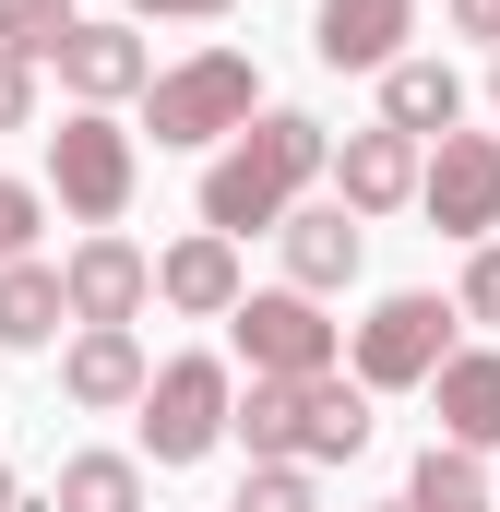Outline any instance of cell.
Listing matches in <instances>:
<instances>
[{"instance_id": "obj_1", "label": "cell", "mask_w": 500, "mask_h": 512, "mask_svg": "<svg viewBox=\"0 0 500 512\" xmlns=\"http://www.w3.org/2000/svg\"><path fill=\"white\" fill-rule=\"evenodd\" d=\"M322 155H334V131L298 120V108H262V120H239V143L203 167V227L215 239H250V227H274L310 179H322Z\"/></svg>"}, {"instance_id": "obj_2", "label": "cell", "mask_w": 500, "mask_h": 512, "mask_svg": "<svg viewBox=\"0 0 500 512\" xmlns=\"http://www.w3.org/2000/svg\"><path fill=\"white\" fill-rule=\"evenodd\" d=\"M239 120H262V72H250L239 48H191L179 72L143 84V131L155 143H227Z\"/></svg>"}, {"instance_id": "obj_3", "label": "cell", "mask_w": 500, "mask_h": 512, "mask_svg": "<svg viewBox=\"0 0 500 512\" xmlns=\"http://www.w3.org/2000/svg\"><path fill=\"white\" fill-rule=\"evenodd\" d=\"M131 179H143V155H131V131L108 120V108H72V120L48 131V191H60V215L120 227V215H131Z\"/></svg>"}, {"instance_id": "obj_4", "label": "cell", "mask_w": 500, "mask_h": 512, "mask_svg": "<svg viewBox=\"0 0 500 512\" xmlns=\"http://www.w3.org/2000/svg\"><path fill=\"white\" fill-rule=\"evenodd\" d=\"M227 358H167L143 382V465H203L227 441Z\"/></svg>"}, {"instance_id": "obj_5", "label": "cell", "mask_w": 500, "mask_h": 512, "mask_svg": "<svg viewBox=\"0 0 500 512\" xmlns=\"http://www.w3.org/2000/svg\"><path fill=\"white\" fill-rule=\"evenodd\" d=\"M453 298H429V286H405V298H381L370 322H358V393H417L441 358H453Z\"/></svg>"}, {"instance_id": "obj_6", "label": "cell", "mask_w": 500, "mask_h": 512, "mask_svg": "<svg viewBox=\"0 0 500 512\" xmlns=\"http://www.w3.org/2000/svg\"><path fill=\"white\" fill-rule=\"evenodd\" d=\"M227 334H239L250 382H322V370H334V322H322V298H298V286H250L239 310H227Z\"/></svg>"}, {"instance_id": "obj_7", "label": "cell", "mask_w": 500, "mask_h": 512, "mask_svg": "<svg viewBox=\"0 0 500 512\" xmlns=\"http://www.w3.org/2000/svg\"><path fill=\"white\" fill-rule=\"evenodd\" d=\"M417 203L441 239H489L500 227V131H441L417 155Z\"/></svg>"}, {"instance_id": "obj_8", "label": "cell", "mask_w": 500, "mask_h": 512, "mask_svg": "<svg viewBox=\"0 0 500 512\" xmlns=\"http://www.w3.org/2000/svg\"><path fill=\"white\" fill-rule=\"evenodd\" d=\"M143 382H155V358H143V334H131V322H72V346H60V393H72L84 417L143 405Z\"/></svg>"}, {"instance_id": "obj_9", "label": "cell", "mask_w": 500, "mask_h": 512, "mask_svg": "<svg viewBox=\"0 0 500 512\" xmlns=\"http://www.w3.org/2000/svg\"><path fill=\"white\" fill-rule=\"evenodd\" d=\"M417 155H429V143H405V131H346V143H334V155H322V167H334V203H346V215H358V227H370V215H405V203H417Z\"/></svg>"}, {"instance_id": "obj_10", "label": "cell", "mask_w": 500, "mask_h": 512, "mask_svg": "<svg viewBox=\"0 0 500 512\" xmlns=\"http://www.w3.org/2000/svg\"><path fill=\"white\" fill-rule=\"evenodd\" d=\"M143 298H155V251H131L120 227H96L84 251L60 262V310L72 322H131Z\"/></svg>"}, {"instance_id": "obj_11", "label": "cell", "mask_w": 500, "mask_h": 512, "mask_svg": "<svg viewBox=\"0 0 500 512\" xmlns=\"http://www.w3.org/2000/svg\"><path fill=\"white\" fill-rule=\"evenodd\" d=\"M48 72H60V84H72L84 108H120V96H143V84H155V60H143V36H131V24H84V12L60 24V48H48Z\"/></svg>"}, {"instance_id": "obj_12", "label": "cell", "mask_w": 500, "mask_h": 512, "mask_svg": "<svg viewBox=\"0 0 500 512\" xmlns=\"http://www.w3.org/2000/svg\"><path fill=\"white\" fill-rule=\"evenodd\" d=\"M405 36H417V0H322V12H310L322 72H393Z\"/></svg>"}, {"instance_id": "obj_13", "label": "cell", "mask_w": 500, "mask_h": 512, "mask_svg": "<svg viewBox=\"0 0 500 512\" xmlns=\"http://www.w3.org/2000/svg\"><path fill=\"white\" fill-rule=\"evenodd\" d=\"M155 298H167V310H191V322H227V310L250 298V274H239V239H215V227L167 239V251H155Z\"/></svg>"}, {"instance_id": "obj_14", "label": "cell", "mask_w": 500, "mask_h": 512, "mask_svg": "<svg viewBox=\"0 0 500 512\" xmlns=\"http://www.w3.org/2000/svg\"><path fill=\"white\" fill-rule=\"evenodd\" d=\"M346 453H370V393L346 382V370H322L286 405V465H346Z\"/></svg>"}, {"instance_id": "obj_15", "label": "cell", "mask_w": 500, "mask_h": 512, "mask_svg": "<svg viewBox=\"0 0 500 512\" xmlns=\"http://www.w3.org/2000/svg\"><path fill=\"white\" fill-rule=\"evenodd\" d=\"M417 393L441 405V441H453V453H500V358L489 346H453Z\"/></svg>"}, {"instance_id": "obj_16", "label": "cell", "mask_w": 500, "mask_h": 512, "mask_svg": "<svg viewBox=\"0 0 500 512\" xmlns=\"http://www.w3.org/2000/svg\"><path fill=\"white\" fill-rule=\"evenodd\" d=\"M274 239H286V286H298V298H334V286L358 274V215H346V203H286Z\"/></svg>"}, {"instance_id": "obj_17", "label": "cell", "mask_w": 500, "mask_h": 512, "mask_svg": "<svg viewBox=\"0 0 500 512\" xmlns=\"http://www.w3.org/2000/svg\"><path fill=\"white\" fill-rule=\"evenodd\" d=\"M381 131H405V143H441V131H465V72L405 48V60L381 72Z\"/></svg>"}, {"instance_id": "obj_18", "label": "cell", "mask_w": 500, "mask_h": 512, "mask_svg": "<svg viewBox=\"0 0 500 512\" xmlns=\"http://www.w3.org/2000/svg\"><path fill=\"white\" fill-rule=\"evenodd\" d=\"M60 322H72V310H60V262H0V346H60Z\"/></svg>"}, {"instance_id": "obj_19", "label": "cell", "mask_w": 500, "mask_h": 512, "mask_svg": "<svg viewBox=\"0 0 500 512\" xmlns=\"http://www.w3.org/2000/svg\"><path fill=\"white\" fill-rule=\"evenodd\" d=\"M48 512H143V453H72Z\"/></svg>"}, {"instance_id": "obj_20", "label": "cell", "mask_w": 500, "mask_h": 512, "mask_svg": "<svg viewBox=\"0 0 500 512\" xmlns=\"http://www.w3.org/2000/svg\"><path fill=\"white\" fill-rule=\"evenodd\" d=\"M405 512H489V465L453 453V441H429L417 477H405Z\"/></svg>"}, {"instance_id": "obj_21", "label": "cell", "mask_w": 500, "mask_h": 512, "mask_svg": "<svg viewBox=\"0 0 500 512\" xmlns=\"http://www.w3.org/2000/svg\"><path fill=\"white\" fill-rule=\"evenodd\" d=\"M227 512H322V489H310V465H250Z\"/></svg>"}, {"instance_id": "obj_22", "label": "cell", "mask_w": 500, "mask_h": 512, "mask_svg": "<svg viewBox=\"0 0 500 512\" xmlns=\"http://www.w3.org/2000/svg\"><path fill=\"white\" fill-rule=\"evenodd\" d=\"M60 24H72V0H12V36H0V48L48 72V48H60Z\"/></svg>"}, {"instance_id": "obj_23", "label": "cell", "mask_w": 500, "mask_h": 512, "mask_svg": "<svg viewBox=\"0 0 500 512\" xmlns=\"http://www.w3.org/2000/svg\"><path fill=\"white\" fill-rule=\"evenodd\" d=\"M453 310H465V322H500V239H477L465 286H453Z\"/></svg>"}, {"instance_id": "obj_24", "label": "cell", "mask_w": 500, "mask_h": 512, "mask_svg": "<svg viewBox=\"0 0 500 512\" xmlns=\"http://www.w3.org/2000/svg\"><path fill=\"white\" fill-rule=\"evenodd\" d=\"M36 215H48V203H36L24 179H0V262H24V251H36Z\"/></svg>"}, {"instance_id": "obj_25", "label": "cell", "mask_w": 500, "mask_h": 512, "mask_svg": "<svg viewBox=\"0 0 500 512\" xmlns=\"http://www.w3.org/2000/svg\"><path fill=\"white\" fill-rule=\"evenodd\" d=\"M24 120H36V60L0 48V131H24Z\"/></svg>"}, {"instance_id": "obj_26", "label": "cell", "mask_w": 500, "mask_h": 512, "mask_svg": "<svg viewBox=\"0 0 500 512\" xmlns=\"http://www.w3.org/2000/svg\"><path fill=\"white\" fill-rule=\"evenodd\" d=\"M131 12H155V24H215L227 0H131Z\"/></svg>"}, {"instance_id": "obj_27", "label": "cell", "mask_w": 500, "mask_h": 512, "mask_svg": "<svg viewBox=\"0 0 500 512\" xmlns=\"http://www.w3.org/2000/svg\"><path fill=\"white\" fill-rule=\"evenodd\" d=\"M453 24H465V36H489V48H500V0H453Z\"/></svg>"}, {"instance_id": "obj_28", "label": "cell", "mask_w": 500, "mask_h": 512, "mask_svg": "<svg viewBox=\"0 0 500 512\" xmlns=\"http://www.w3.org/2000/svg\"><path fill=\"white\" fill-rule=\"evenodd\" d=\"M12 501H24V489H12V465H0V512H12Z\"/></svg>"}, {"instance_id": "obj_29", "label": "cell", "mask_w": 500, "mask_h": 512, "mask_svg": "<svg viewBox=\"0 0 500 512\" xmlns=\"http://www.w3.org/2000/svg\"><path fill=\"white\" fill-rule=\"evenodd\" d=\"M0 36H12V0H0Z\"/></svg>"}, {"instance_id": "obj_30", "label": "cell", "mask_w": 500, "mask_h": 512, "mask_svg": "<svg viewBox=\"0 0 500 512\" xmlns=\"http://www.w3.org/2000/svg\"><path fill=\"white\" fill-rule=\"evenodd\" d=\"M489 96H500V60H489Z\"/></svg>"}, {"instance_id": "obj_31", "label": "cell", "mask_w": 500, "mask_h": 512, "mask_svg": "<svg viewBox=\"0 0 500 512\" xmlns=\"http://www.w3.org/2000/svg\"><path fill=\"white\" fill-rule=\"evenodd\" d=\"M381 512H405V501H381Z\"/></svg>"}]
</instances>
